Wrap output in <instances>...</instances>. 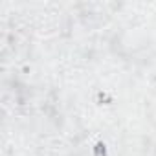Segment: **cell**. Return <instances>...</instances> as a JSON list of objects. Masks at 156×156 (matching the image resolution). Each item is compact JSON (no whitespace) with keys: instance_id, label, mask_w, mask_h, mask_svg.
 <instances>
[{"instance_id":"1","label":"cell","mask_w":156,"mask_h":156,"mask_svg":"<svg viewBox=\"0 0 156 156\" xmlns=\"http://www.w3.org/2000/svg\"><path fill=\"white\" fill-rule=\"evenodd\" d=\"M94 154H96V156H107V147H105L103 143H98V145L94 147Z\"/></svg>"}]
</instances>
